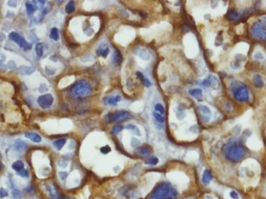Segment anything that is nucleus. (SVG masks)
I'll return each instance as SVG.
<instances>
[{
    "mask_svg": "<svg viewBox=\"0 0 266 199\" xmlns=\"http://www.w3.org/2000/svg\"><path fill=\"white\" fill-rule=\"evenodd\" d=\"M226 159L233 162H238L246 154V149L241 144H230L224 149Z\"/></svg>",
    "mask_w": 266,
    "mask_h": 199,
    "instance_id": "2",
    "label": "nucleus"
},
{
    "mask_svg": "<svg viewBox=\"0 0 266 199\" xmlns=\"http://www.w3.org/2000/svg\"><path fill=\"white\" fill-rule=\"evenodd\" d=\"M12 168L15 171L19 172L20 170H22L23 169H24V163L21 160H17V161L14 162L12 164Z\"/></svg>",
    "mask_w": 266,
    "mask_h": 199,
    "instance_id": "21",
    "label": "nucleus"
},
{
    "mask_svg": "<svg viewBox=\"0 0 266 199\" xmlns=\"http://www.w3.org/2000/svg\"><path fill=\"white\" fill-rule=\"evenodd\" d=\"M35 52L38 57H41L44 54V47L41 43H38L35 46Z\"/></svg>",
    "mask_w": 266,
    "mask_h": 199,
    "instance_id": "28",
    "label": "nucleus"
},
{
    "mask_svg": "<svg viewBox=\"0 0 266 199\" xmlns=\"http://www.w3.org/2000/svg\"><path fill=\"white\" fill-rule=\"evenodd\" d=\"M206 199H213V198H212V197H210V196H207V197H206Z\"/></svg>",
    "mask_w": 266,
    "mask_h": 199,
    "instance_id": "44",
    "label": "nucleus"
},
{
    "mask_svg": "<svg viewBox=\"0 0 266 199\" xmlns=\"http://www.w3.org/2000/svg\"><path fill=\"white\" fill-rule=\"evenodd\" d=\"M0 157H1V152H0Z\"/></svg>",
    "mask_w": 266,
    "mask_h": 199,
    "instance_id": "45",
    "label": "nucleus"
},
{
    "mask_svg": "<svg viewBox=\"0 0 266 199\" xmlns=\"http://www.w3.org/2000/svg\"><path fill=\"white\" fill-rule=\"evenodd\" d=\"M189 94L194 98H195L198 101H201L202 98V91L200 88H193L189 90Z\"/></svg>",
    "mask_w": 266,
    "mask_h": 199,
    "instance_id": "15",
    "label": "nucleus"
},
{
    "mask_svg": "<svg viewBox=\"0 0 266 199\" xmlns=\"http://www.w3.org/2000/svg\"><path fill=\"white\" fill-rule=\"evenodd\" d=\"M27 143L20 139L16 140L14 143V149L18 152H23L27 149Z\"/></svg>",
    "mask_w": 266,
    "mask_h": 199,
    "instance_id": "13",
    "label": "nucleus"
},
{
    "mask_svg": "<svg viewBox=\"0 0 266 199\" xmlns=\"http://www.w3.org/2000/svg\"><path fill=\"white\" fill-rule=\"evenodd\" d=\"M9 196V193H8L7 190H5L3 187L0 188V198H4L5 197Z\"/></svg>",
    "mask_w": 266,
    "mask_h": 199,
    "instance_id": "36",
    "label": "nucleus"
},
{
    "mask_svg": "<svg viewBox=\"0 0 266 199\" xmlns=\"http://www.w3.org/2000/svg\"><path fill=\"white\" fill-rule=\"evenodd\" d=\"M124 129V126L122 124H116L114 126L112 127L111 129V132H112V134H118L119 132L122 131Z\"/></svg>",
    "mask_w": 266,
    "mask_h": 199,
    "instance_id": "29",
    "label": "nucleus"
},
{
    "mask_svg": "<svg viewBox=\"0 0 266 199\" xmlns=\"http://www.w3.org/2000/svg\"><path fill=\"white\" fill-rule=\"evenodd\" d=\"M122 61V56L121 54L118 50L116 49L113 53V56H112V63L114 65H119Z\"/></svg>",
    "mask_w": 266,
    "mask_h": 199,
    "instance_id": "16",
    "label": "nucleus"
},
{
    "mask_svg": "<svg viewBox=\"0 0 266 199\" xmlns=\"http://www.w3.org/2000/svg\"><path fill=\"white\" fill-rule=\"evenodd\" d=\"M254 59H258V60H261V59H263L264 56H262V54L260 53H256L254 55Z\"/></svg>",
    "mask_w": 266,
    "mask_h": 199,
    "instance_id": "41",
    "label": "nucleus"
},
{
    "mask_svg": "<svg viewBox=\"0 0 266 199\" xmlns=\"http://www.w3.org/2000/svg\"><path fill=\"white\" fill-rule=\"evenodd\" d=\"M58 176H59L62 180H65L67 178V176H68V173H66V172H58Z\"/></svg>",
    "mask_w": 266,
    "mask_h": 199,
    "instance_id": "39",
    "label": "nucleus"
},
{
    "mask_svg": "<svg viewBox=\"0 0 266 199\" xmlns=\"http://www.w3.org/2000/svg\"><path fill=\"white\" fill-rule=\"evenodd\" d=\"M26 10H27V12L29 15H32L33 13H34V12H35L36 8L32 3L27 2V3H26Z\"/></svg>",
    "mask_w": 266,
    "mask_h": 199,
    "instance_id": "27",
    "label": "nucleus"
},
{
    "mask_svg": "<svg viewBox=\"0 0 266 199\" xmlns=\"http://www.w3.org/2000/svg\"><path fill=\"white\" fill-rule=\"evenodd\" d=\"M71 93L77 98H83L90 95L92 92V87L85 80L75 82L70 89Z\"/></svg>",
    "mask_w": 266,
    "mask_h": 199,
    "instance_id": "5",
    "label": "nucleus"
},
{
    "mask_svg": "<svg viewBox=\"0 0 266 199\" xmlns=\"http://www.w3.org/2000/svg\"><path fill=\"white\" fill-rule=\"evenodd\" d=\"M153 116H154V118H155L156 122H157L159 124H163V122L165 121L164 117H163L161 114L158 113H156V112H153Z\"/></svg>",
    "mask_w": 266,
    "mask_h": 199,
    "instance_id": "30",
    "label": "nucleus"
},
{
    "mask_svg": "<svg viewBox=\"0 0 266 199\" xmlns=\"http://www.w3.org/2000/svg\"><path fill=\"white\" fill-rule=\"evenodd\" d=\"M250 35L254 39L266 41V18H262L250 28Z\"/></svg>",
    "mask_w": 266,
    "mask_h": 199,
    "instance_id": "3",
    "label": "nucleus"
},
{
    "mask_svg": "<svg viewBox=\"0 0 266 199\" xmlns=\"http://www.w3.org/2000/svg\"><path fill=\"white\" fill-rule=\"evenodd\" d=\"M65 143H66V139L61 138L54 141V142H53V145L55 146V148H56L57 150H61V149L64 147Z\"/></svg>",
    "mask_w": 266,
    "mask_h": 199,
    "instance_id": "20",
    "label": "nucleus"
},
{
    "mask_svg": "<svg viewBox=\"0 0 266 199\" xmlns=\"http://www.w3.org/2000/svg\"><path fill=\"white\" fill-rule=\"evenodd\" d=\"M126 129L131 131L133 134H136V135H138V136H140L141 135L140 131H139L138 128L137 127V126L134 125V124H129V125H128V126H126Z\"/></svg>",
    "mask_w": 266,
    "mask_h": 199,
    "instance_id": "25",
    "label": "nucleus"
},
{
    "mask_svg": "<svg viewBox=\"0 0 266 199\" xmlns=\"http://www.w3.org/2000/svg\"><path fill=\"white\" fill-rule=\"evenodd\" d=\"M154 108H155V111H156V113H158L161 114V115H163L164 113H165V109H164V108H163V105L160 103L156 104Z\"/></svg>",
    "mask_w": 266,
    "mask_h": 199,
    "instance_id": "31",
    "label": "nucleus"
},
{
    "mask_svg": "<svg viewBox=\"0 0 266 199\" xmlns=\"http://www.w3.org/2000/svg\"><path fill=\"white\" fill-rule=\"evenodd\" d=\"M33 3H35L36 5L38 4V7L37 9H40V8H42L45 5V1H33Z\"/></svg>",
    "mask_w": 266,
    "mask_h": 199,
    "instance_id": "40",
    "label": "nucleus"
},
{
    "mask_svg": "<svg viewBox=\"0 0 266 199\" xmlns=\"http://www.w3.org/2000/svg\"><path fill=\"white\" fill-rule=\"evenodd\" d=\"M50 38L55 41H58L59 39V33H58V30L56 28H53L51 30Z\"/></svg>",
    "mask_w": 266,
    "mask_h": 199,
    "instance_id": "26",
    "label": "nucleus"
},
{
    "mask_svg": "<svg viewBox=\"0 0 266 199\" xmlns=\"http://www.w3.org/2000/svg\"><path fill=\"white\" fill-rule=\"evenodd\" d=\"M140 143V141H138V139H136V138H132L131 139V145L132 147H136L138 146V144Z\"/></svg>",
    "mask_w": 266,
    "mask_h": 199,
    "instance_id": "38",
    "label": "nucleus"
},
{
    "mask_svg": "<svg viewBox=\"0 0 266 199\" xmlns=\"http://www.w3.org/2000/svg\"><path fill=\"white\" fill-rule=\"evenodd\" d=\"M158 162L159 159L158 158H156V157H151L150 159H149L148 160H146V161L145 162V163L147 164V165H152V166L156 165Z\"/></svg>",
    "mask_w": 266,
    "mask_h": 199,
    "instance_id": "33",
    "label": "nucleus"
},
{
    "mask_svg": "<svg viewBox=\"0 0 266 199\" xmlns=\"http://www.w3.org/2000/svg\"><path fill=\"white\" fill-rule=\"evenodd\" d=\"M18 176H21V177H28L29 176V172L27 169H23L22 170H20L19 172H16Z\"/></svg>",
    "mask_w": 266,
    "mask_h": 199,
    "instance_id": "35",
    "label": "nucleus"
},
{
    "mask_svg": "<svg viewBox=\"0 0 266 199\" xmlns=\"http://www.w3.org/2000/svg\"><path fill=\"white\" fill-rule=\"evenodd\" d=\"M230 88L236 100L243 102L248 101L249 91L244 84L239 81H235L232 83Z\"/></svg>",
    "mask_w": 266,
    "mask_h": 199,
    "instance_id": "4",
    "label": "nucleus"
},
{
    "mask_svg": "<svg viewBox=\"0 0 266 199\" xmlns=\"http://www.w3.org/2000/svg\"><path fill=\"white\" fill-rule=\"evenodd\" d=\"M22 196V193L19 189H14L12 191V197L14 199H20Z\"/></svg>",
    "mask_w": 266,
    "mask_h": 199,
    "instance_id": "34",
    "label": "nucleus"
},
{
    "mask_svg": "<svg viewBox=\"0 0 266 199\" xmlns=\"http://www.w3.org/2000/svg\"><path fill=\"white\" fill-rule=\"evenodd\" d=\"M121 97L120 95H110L105 97L104 99V102L106 106H117L118 102L121 101Z\"/></svg>",
    "mask_w": 266,
    "mask_h": 199,
    "instance_id": "11",
    "label": "nucleus"
},
{
    "mask_svg": "<svg viewBox=\"0 0 266 199\" xmlns=\"http://www.w3.org/2000/svg\"><path fill=\"white\" fill-rule=\"evenodd\" d=\"M100 150H101V153H103V154H104V155H106V154L109 153V152H110V151H111V149H110V146H108V145H105V146L101 147Z\"/></svg>",
    "mask_w": 266,
    "mask_h": 199,
    "instance_id": "37",
    "label": "nucleus"
},
{
    "mask_svg": "<svg viewBox=\"0 0 266 199\" xmlns=\"http://www.w3.org/2000/svg\"><path fill=\"white\" fill-rule=\"evenodd\" d=\"M230 197L233 199H239L238 194H237L236 191H234L230 192Z\"/></svg>",
    "mask_w": 266,
    "mask_h": 199,
    "instance_id": "42",
    "label": "nucleus"
},
{
    "mask_svg": "<svg viewBox=\"0 0 266 199\" xmlns=\"http://www.w3.org/2000/svg\"><path fill=\"white\" fill-rule=\"evenodd\" d=\"M216 84H217V79L213 77V76H210L209 77H208L206 80H204L202 82V84L205 87H209V86L211 85H216Z\"/></svg>",
    "mask_w": 266,
    "mask_h": 199,
    "instance_id": "18",
    "label": "nucleus"
},
{
    "mask_svg": "<svg viewBox=\"0 0 266 199\" xmlns=\"http://www.w3.org/2000/svg\"><path fill=\"white\" fill-rule=\"evenodd\" d=\"M198 111L201 114V117L202 120L203 122L205 123H208L210 118H211V110H210V108H208V106H203V105H200V106H198Z\"/></svg>",
    "mask_w": 266,
    "mask_h": 199,
    "instance_id": "9",
    "label": "nucleus"
},
{
    "mask_svg": "<svg viewBox=\"0 0 266 199\" xmlns=\"http://www.w3.org/2000/svg\"><path fill=\"white\" fill-rule=\"evenodd\" d=\"M240 17V14L238 13V12H237L236 10H230L227 13V17L229 20H237Z\"/></svg>",
    "mask_w": 266,
    "mask_h": 199,
    "instance_id": "23",
    "label": "nucleus"
},
{
    "mask_svg": "<svg viewBox=\"0 0 266 199\" xmlns=\"http://www.w3.org/2000/svg\"><path fill=\"white\" fill-rule=\"evenodd\" d=\"M109 53H110V48L108 46V45L104 42L101 43L97 49V54L99 56H101L104 58H106Z\"/></svg>",
    "mask_w": 266,
    "mask_h": 199,
    "instance_id": "10",
    "label": "nucleus"
},
{
    "mask_svg": "<svg viewBox=\"0 0 266 199\" xmlns=\"http://www.w3.org/2000/svg\"><path fill=\"white\" fill-rule=\"evenodd\" d=\"M131 116L130 113L127 111H118L116 113H110L105 116V120L110 122H122L128 120Z\"/></svg>",
    "mask_w": 266,
    "mask_h": 199,
    "instance_id": "7",
    "label": "nucleus"
},
{
    "mask_svg": "<svg viewBox=\"0 0 266 199\" xmlns=\"http://www.w3.org/2000/svg\"><path fill=\"white\" fill-rule=\"evenodd\" d=\"M137 151H138V155H140L142 156L147 157L149 155H150L151 153H152V149L148 145H143V146L138 148Z\"/></svg>",
    "mask_w": 266,
    "mask_h": 199,
    "instance_id": "14",
    "label": "nucleus"
},
{
    "mask_svg": "<svg viewBox=\"0 0 266 199\" xmlns=\"http://www.w3.org/2000/svg\"><path fill=\"white\" fill-rule=\"evenodd\" d=\"M136 75L138 77V79L140 80L141 82L143 84V85H145L146 87H150L152 85V83L150 82V81L148 78H146L145 76L143 75V73L141 72H136Z\"/></svg>",
    "mask_w": 266,
    "mask_h": 199,
    "instance_id": "19",
    "label": "nucleus"
},
{
    "mask_svg": "<svg viewBox=\"0 0 266 199\" xmlns=\"http://www.w3.org/2000/svg\"><path fill=\"white\" fill-rule=\"evenodd\" d=\"M213 179V174L208 169H206L205 171H204L203 174H202V182H203L205 184H208L210 183V181Z\"/></svg>",
    "mask_w": 266,
    "mask_h": 199,
    "instance_id": "17",
    "label": "nucleus"
},
{
    "mask_svg": "<svg viewBox=\"0 0 266 199\" xmlns=\"http://www.w3.org/2000/svg\"><path fill=\"white\" fill-rule=\"evenodd\" d=\"M3 167H4V166H3V164L2 163V162H0V169H3Z\"/></svg>",
    "mask_w": 266,
    "mask_h": 199,
    "instance_id": "43",
    "label": "nucleus"
},
{
    "mask_svg": "<svg viewBox=\"0 0 266 199\" xmlns=\"http://www.w3.org/2000/svg\"><path fill=\"white\" fill-rule=\"evenodd\" d=\"M178 195L177 190L170 183L164 182L153 191L151 199H176Z\"/></svg>",
    "mask_w": 266,
    "mask_h": 199,
    "instance_id": "1",
    "label": "nucleus"
},
{
    "mask_svg": "<svg viewBox=\"0 0 266 199\" xmlns=\"http://www.w3.org/2000/svg\"><path fill=\"white\" fill-rule=\"evenodd\" d=\"M138 53H137V55H138L139 57H141V58H143V59H144V56H145L146 59H148L149 58V53H147V51L145 50V49H138Z\"/></svg>",
    "mask_w": 266,
    "mask_h": 199,
    "instance_id": "32",
    "label": "nucleus"
},
{
    "mask_svg": "<svg viewBox=\"0 0 266 199\" xmlns=\"http://www.w3.org/2000/svg\"><path fill=\"white\" fill-rule=\"evenodd\" d=\"M54 102V97L49 93L44 94L38 97V103L42 108H48L52 106Z\"/></svg>",
    "mask_w": 266,
    "mask_h": 199,
    "instance_id": "8",
    "label": "nucleus"
},
{
    "mask_svg": "<svg viewBox=\"0 0 266 199\" xmlns=\"http://www.w3.org/2000/svg\"><path fill=\"white\" fill-rule=\"evenodd\" d=\"M75 11V3L73 1H69L65 6V12L67 13H72Z\"/></svg>",
    "mask_w": 266,
    "mask_h": 199,
    "instance_id": "24",
    "label": "nucleus"
},
{
    "mask_svg": "<svg viewBox=\"0 0 266 199\" xmlns=\"http://www.w3.org/2000/svg\"><path fill=\"white\" fill-rule=\"evenodd\" d=\"M25 137L34 143H40L42 141L40 135L34 132H27L25 133Z\"/></svg>",
    "mask_w": 266,
    "mask_h": 199,
    "instance_id": "12",
    "label": "nucleus"
},
{
    "mask_svg": "<svg viewBox=\"0 0 266 199\" xmlns=\"http://www.w3.org/2000/svg\"><path fill=\"white\" fill-rule=\"evenodd\" d=\"M253 82L254 84L258 87V88H261L264 85V82L262 81L261 77L259 74H256V75L253 78Z\"/></svg>",
    "mask_w": 266,
    "mask_h": 199,
    "instance_id": "22",
    "label": "nucleus"
},
{
    "mask_svg": "<svg viewBox=\"0 0 266 199\" xmlns=\"http://www.w3.org/2000/svg\"><path fill=\"white\" fill-rule=\"evenodd\" d=\"M9 38H10V40H12L13 41L16 43L18 46H20L21 48H23L24 51L30 50L32 48V45L30 44L28 41H27L25 38H23L18 33L14 32V31L11 32L9 35Z\"/></svg>",
    "mask_w": 266,
    "mask_h": 199,
    "instance_id": "6",
    "label": "nucleus"
}]
</instances>
